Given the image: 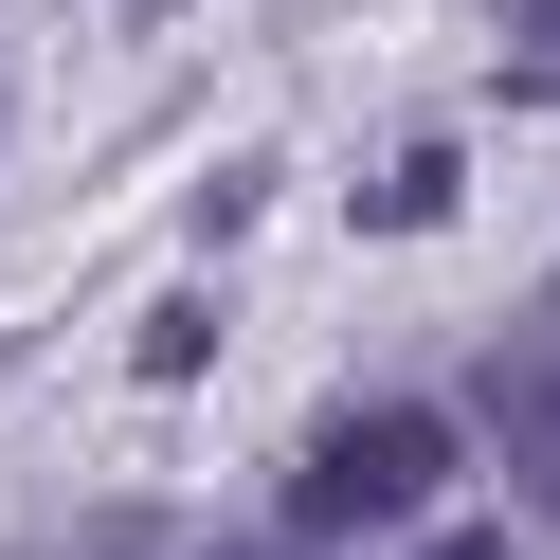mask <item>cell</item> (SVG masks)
<instances>
[{"label": "cell", "instance_id": "obj_2", "mask_svg": "<svg viewBox=\"0 0 560 560\" xmlns=\"http://www.w3.org/2000/svg\"><path fill=\"white\" fill-rule=\"evenodd\" d=\"M470 416H488V452H506V470H524V506L560 524V307H542V326H506V343H488V380H470Z\"/></svg>", "mask_w": 560, "mask_h": 560}, {"label": "cell", "instance_id": "obj_4", "mask_svg": "<svg viewBox=\"0 0 560 560\" xmlns=\"http://www.w3.org/2000/svg\"><path fill=\"white\" fill-rule=\"evenodd\" d=\"M199 560H307V524H271V542H199Z\"/></svg>", "mask_w": 560, "mask_h": 560}, {"label": "cell", "instance_id": "obj_6", "mask_svg": "<svg viewBox=\"0 0 560 560\" xmlns=\"http://www.w3.org/2000/svg\"><path fill=\"white\" fill-rule=\"evenodd\" d=\"M434 560H506V542H434Z\"/></svg>", "mask_w": 560, "mask_h": 560}, {"label": "cell", "instance_id": "obj_5", "mask_svg": "<svg viewBox=\"0 0 560 560\" xmlns=\"http://www.w3.org/2000/svg\"><path fill=\"white\" fill-rule=\"evenodd\" d=\"M109 19H127V37H163V19H199V0H109Z\"/></svg>", "mask_w": 560, "mask_h": 560}, {"label": "cell", "instance_id": "obj_7", "mask_svg": "<svg viewBox=\"0 0 560 560\" xmlns=\"http://www.w3.org/2000/svg\"><path fill=\"white\" fill-rule=\"evenodd\" d=\"M542 307H560V290H542Z\"/></svg>", "mask_w": 560, "mask_h": 560}, {"label": "cell", "instance_id": "obj_3", "mask_svg": "<svg viewBox=\"0 0 560 560\" xmlns=\"http://www.w3.org/2000/svg\"><path fill=\"white\" fill-rule=\"evenodd\" d=\"M524 91H560V0H524Z\"/></svg>", "mask_w": 560, "mask_h": 560}, {"label": "cell", "instance_id": "obj_1", "mask_svg": "<svg viewBox=\"0 0 560 560\" xmlns=\"http://www.w3.org/2000/svg\"><path fill=\"white\" fill-rule=\"evenodd\" d=\"M452 470H470V452H452L434 398H343L326 434H307V470H290V524L307 542H380V524H416Z\"/></svg>", "mask_w": 560, "mask_h": 560}]
</instances>
